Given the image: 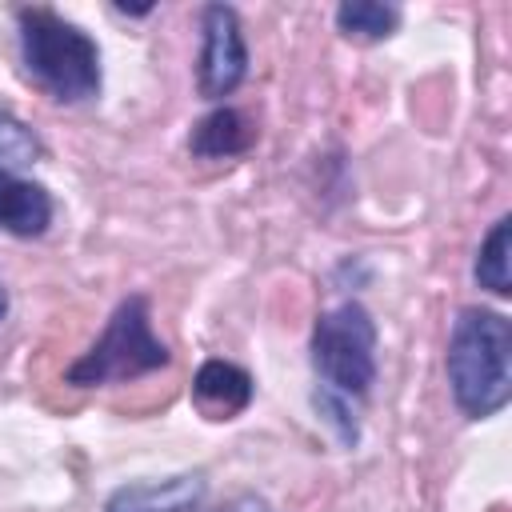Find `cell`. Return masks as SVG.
<instances>
[{"label": "cell", "mask_w": 512, "mask_h": 512, "mask_svg": "<svg viewBox=\"0 0 512 512\" xmlns=\"http://www.w3.org/2000/svg\"><path fill=\"white\" fill-rule=\"evenodd\" d=\"M448 388L468 420H488L512 400V324L492 308H460L448 332Z\"/></svg>", "instance_id": "6da1fadb"}, {"label": "cell", "mask_w": 512, "mask_h": 512, "mask_svg": "<svg viewBox=\"0 0 512 512\" xmlns=\"http://www.w3.org/2000/svg\"><path fill=\"white\" fill-rule=\"evenodd\" d=\"M20 32V64L36 88H44L56 104H88L100 96L104 72H100V48L96 40L64 20L52 8H20L16 12Z\"/></svg>", "instance_id": "7a4b0ae2"}, {"label": "cell", "mask_w": 512, "mask_h": 512, "mask_svg": "<svg viewBox=\"0 0 512 512\" xmlns=\"http://www.w3.org/2000/svg\"><path fill=\"white\" fill-rule=\"evenodd\" d=\"M172 352L168 344L152 332V308L144 292L124 296L104 332L96 336V344L88 352H80L68 368H64V384L72 388H100V384H124L136 376H148L156 368H168Z\"/></svg>", "instance_id": "3957f363"}, {"label": "cell", "mask_w": 512, "mask_h": 512, "mask_svg": "<svg viewBox=\"0 0 512 512\" xmlns=\"http://www.w3.org/2000/svg\"><path fill=\"white\" fill-rule=\"evenodd\" d=\"M312 372L320 396L356 404L376 384V320L364 304L344 300L312 324Z\"/></svg>", "instance_id": "277c9868"}, {"label": "cell", "mask_w": 512, "mask_h": 512, "mask_svg": "<svg viewBox=\"0 0 512 512\" xmlns=\"http://www.w3.org/2000/svg\"><path fill=\"white\" fill-rule=\"evenodd\" d=\"M248 76V44L236 8L208 4L200 12V56H196V88L204 100H224Z\"/></svg>", "instance_id": "5b68a950"}, {"label": "cell", "mask_w": 512, "mask_h": 512, "mask_svg": "<svg viewBox=\"0 0 512 512\" xmlns=\"http://www.w3.org/2000/svg\"><path fill=\"white\" fill-rule=\"evenodd\" d=\"M200 500H204V476L176 472L168 480L120 484L104 500V512H196Z\"/></svg>", "instance_id": "8992f818"}, {"label": "cell", "mask_w": 512, "mask_h": 512, "mask_svg": "<svg viewBox=\"0 0 512 512\" xmlns=\"http://www.w3.org/2000/svg\"><path fill=\"white\" fill-rule=\"evenodd\" d=\"M252 376L232 360H204L192 376V400L208 420H232L252 404Z\"/></svg>", "instance_id": "52a82bcc"}, {"label": "cell", "mask_w": 512, "mask_h": 512, "mask_svg": "<svg viewBox=\"0 0 512 512\" xmlns=\"http://www.w3.org/2000/svg\"><path fill=\"white\" fill-rule=\"evenodd\" d=\"M52 212L56 204L44 184L24 180L16 172H0V232L20 236V240L44 236L52 224Z\"/></svg>", "instance_id": "ba28073f"}, {"label": "cell", "mask_w": 512, "mask_h": 512, "mask_svg": "<svg viewBox=\"0 0 512 512\" xmlns=\"http://www.w3.org/2000/svg\"><path fill=\"white\" fill-rule=\"evenodd\" d=\"M252 144H256V124L240 108H228V104L200 116L188 136V148L200 160H232V156H244Z\"/></svg>", "instance_id": "9c48e42d"}, {"label": "cell", "mask_w": 512, "mask_h": 512, "mask_svg": "<svg viewBox=\"0 0 512 512\" xmlns=\"http://www.w3.org/2000/svg\"><path fill=\"white\" fill-rule=\"evenodd\" d=\"M508 256H512V216H500L488 236L480 240V252H476V284L488 288L492 296H508L512 292V268H508Z\"/></svg>", "instance_id": "30bf717a"}, {"label": "cell", "mask_w": 512, "mask_h": 512, "mask_svg": "<svg viewBox=\"0 0 512 512\" xmlns=\"http://www.w3.org/2000/svg\"><path fill=\"white\" fill-rule=\"evenodd\" d=\"M336 28L348 40H388L400 28V8L396 4H376V0H348L336 8Z\"/></svg>", "instance_id": "8fae6325"}, {"label": "cell", "mask_w": 512, "mask_h": 512, "mask_svg": "<svg viewBox=\"0 0 512 512\" xmlns=\"http://www.w3.org/2000/svg\"><path fill=\"white\" fill-rule=\"evenodd\" d=\"M40 156H44L40 136H36L20 116H12V112L0 108V172H16V176H20V172L32 168Z\"/></svg>", "instance_id": "7c38bea8"}, {"label": "cell", "mask_w": 512, "mask_h": 512, "mask_svg": "<svg viewBox=\"0 0 512 512\" xmlns=\"http://www.w3.org/2000/svg\"><path fill=\"white\" fill-rule=\"evenodd\" d=\"M8 316V288H4V280H0V320Z\"/></svg>", "instance_id": "4fadbf2b"}, {"label": "cell", "mask_w": 512, "mask_h": 512, "mask_svg": "<svg viewBox=\"0 0 512 512\" xmlns=\"http://www.w3.org/2000/svg\"><path fill=\"white\" fill-rule=\"evenodd\" d=\"M244 508H252L248 500H240V504H228V508H216V512H244Z\"/></svg>", "instance_id": "5bb4252c"}]
</instances>
